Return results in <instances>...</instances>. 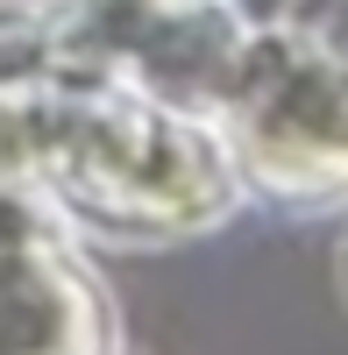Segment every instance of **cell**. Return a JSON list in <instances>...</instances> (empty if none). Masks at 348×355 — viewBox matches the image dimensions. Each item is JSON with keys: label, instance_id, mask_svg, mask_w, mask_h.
<instances>
[{"label": "cell", "instance_id": "1", "mask_svg": "<svg viewBox=\"0 0 348 355\" xmlns=\"http://www.w3.org/2000/svg\"><path fill=\"white\" fill-rule=\"evenodd\" d=\"M214 121L242 178L284 199L348 192V0H284L249 28Z\"/></svg>", "mask_w": 348, "mask_h": 355}]
</instances>
